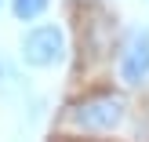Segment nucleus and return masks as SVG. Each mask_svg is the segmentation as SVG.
<instances>
[{
    "label": "nucleus",
    "instance_id": "obj_1",
    "mask_svg": "<svg viewBox=\"0 0 149 142\" xmlns=\"http://www.w3.org/2000/svg\"><path fill=\"white\" fill-rule=\"evenodd\" d=\"M69 120L84 131H113L124 120V99L120 95H91L84 102H73Z\"/></svg>",
    "mask_w": 149,
    "mask_h": 142
},
{
    "label": "nucleus",
    "instance_id": "obj_2",
    "mask_svg": "<svg viewBox=\"0 0 149 142\" xmlns=\"http://www.w3.org/2000/svg\"><path fill=\"white\" fill-rule=\"evenodd\" d=\"M65 55V40L55 26H36L22 36V58L29 66H55Z\"/></svg>",
    "mask_w": 149,
    "mask_h": 142
},
{
    "label": "nucleus",
    "instance_id": "obj_3",
    "mask_svg": "<svg viewBox=\"0 0 149 142\" xmlns=\"http://www.w3.org/2000/svg\"><path fill=\"white\" fill-rule=\"evenodd\" d=\"M120 77L124 84H142L149 77V33L131 36V44L124 48V58H120Z\"/></svg>",
    "mask_w": 149,
    "mask_h": 142
},
{
    "label": "nucleus",
    "instance_id": "obj_4",
    "mask_svg": "<svg viewBox=\"0 0 149 142\" xmlns=\"http://www.w3.org/2000/svg\"><path fill=\"white\" fill-rule=\"evenodd\" d=\"M11 11L18 22H33L36 15L47 11V0H11Z\"/></svg>",
    "mask_w": 149,
    "mask_h": 142
},
{
    "label": "nucleus",
    "instance_id": "obj_5",
    "mask_svg": "<svg viewBox=\"0 0 149 142\" xmlns=\"http://www.w3.org/2000/svg\"><path fill=\"white\" fill-rule=\"evenodd\" d=\"M62 142H77V139H62Z\"/></svg>",
    "mask_w": 149,
    "mask_h": 142
},
{
    "label": "nucleus",
    "instance_id": "obj_6",
    "mask_svg": "<svg viewBox=\"0 0 149 142\" xmlns=\"http://www.w3.org/2000/svg\"><path fill=\"white\" fill-rule=\"evenodd\" d=\"M0 4H4V0H0Z\"/></svg>",
    "mask_w": 149,
    "mask_h": 142
}]
</instances>
